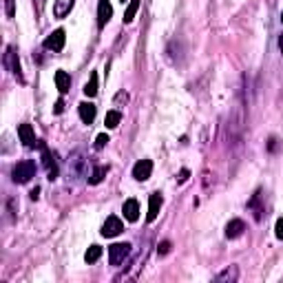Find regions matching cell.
I'll return each instance as SVG.
<instances>
[{
    "label": "cell",
    "instance_id": "obj_5",
    "mask_svg": "<svg viewBox=\"0 0 283 283\" xmlns=\"http://www.w3.org/2000/svg\"><path fill=\"white\" fill-rule=\"evenodd\" d=\"M64 42H66V36H64V29H55L53 33H49L47 38H44V49H49V51H62L64 49Z\"/></svg>",
    "mask_w": 283,
    "mask_h": 283
},
{
    "label": "cell",
    "instance_id": "obj_14",
    "mask_svg": "<svg viewBox=\"0 0 283 283\" xmlns=\"http://www.w3.org/2000/svg\"><path fill=\"white\" fill-rule=\"evenodd\" d=\"M243 230H246V224H243L241 219H232V221H228V226H226V237H228V239H239L243 235Z\"/></svg>",
    "mask_w": 283,
    "mask_h": 283
},
{
    "label": "cell",
    "instance_id": "obj_13",
    "mask_svg": "<svg viewBox=\"0 0 283 283\" xmlns=\"http://www.w3.org/2000/svg\"><path fill=\"white\" fill-rule=\"evenodd\" d=\"M122 213H124V217L129 221L140 219V204H137V199H126L124 206H122Z\"/></svg>",
    "mask_w": 283,
    "mask_h": 283
},
{
    "label": "cell",
    "instance_id": "obj_9",
    "mask_svg": "<svg viewBox=\"0 0 283 283\" xmlns=\"http://www.w3.org/2000/svg\"><path fill=\"white\" fill-rule=\"evenodd\" d=\"M113 16V7H111L109 0H98V27H107V22Z\"/></svg>",
    "mask_w": 283,
    "mask_h": 283
},
{
    "label": "cell",
    "instance_id": "obj_17",
    "mask_svg": "<svg viewBox=\"0 0 283 283\" xmlns=\"http://www.w3.org/2000/svg\"><path fill=\"white\" fill-rule=\"evenodd\" d=\"M77 113H80V120L84 122V124H91V122L96 120V104L82 102L80 107H77Z\"/></svg>",
    "mask_w": 283,
    "mask_h": 283
},
{
    "label": "cell",
    "instance_id": "obj_10",
    "mask_svg": "<svg viewBox=\"0 0 283 283\" xmlns=\"http://www.w3.org/2000/svg\"><path fill=\"white\" fill-rule=\"evenodd\" d=\"M261 199H263V193L257 191V193H254V195L250 197V202H248V210H252V213H254V219H257V221H261V219H263V213H265V206L261 204Z\"/></svg>",
    "mask_w": 283,
    "mask_h": 283
},
{
    "label": "cell",
    "instance_id": "obj_2",
    "mask_svg": "<svg viewBox=\"0 0 283 283\" xmlns=\"http://www.w3.org/2000/svg\"><path fill=\"white\" fill-rule=\"evenodd\" d=\"M3 64L7 66V71L14 73V77H18L20 82H25V77H22V69H20V60H18V51H16V47H7V51H5V58H3Z\"/></svg>",
    "mask_w": 283,
    "mask_h": 283
},
{
    "label": "cell",
    "instance_id": "obj_24",
    "mask_svg": "<svg viewBox=\"0 0 283 283\" xmlns=\"http://www.w3.org/2000/svg\"><path fill=\"white\" fill-rule=\"evenodd\" d=\"M107 144H109V135H107V133H100V135L96 137V148H98V151H102Z\"/></svg>",
    "mask_w": 283,
    "mask_h": 283
},
{
    "label": "cell",
    "instance_id": "obj_34",
    "mask_svg": "<svg viewBox=\"0 0 283 283\" xmlns=\"http://www.w3.org/2000/svg\"><path fill=\"white\" fill-rule=\"evenodd\" d=\"M120 3H122V5H124V3H131V0H120Z\"/></svg>",
    "mask_w": 283,
    "mask_h": 283
},
{
    "label": "cell",
    "instance_id": "obj_32",
    "mask_svg": "<svg viewBox=\"0 0 283 283\" xmlns=\"http://www.w3.org/2000/svg\"><path fill=\"white\" fill-rule=\"evenodd\" d=\"M29 195H31V199H38V195H40V188H33Z\"/></svg>",
    "mask_w": 283,
    "mask_h": 283
},
{
    "label": "cell",
    "instance_id": "obj_12",
    "mask_svg": "<svg viewBox=\"0 0 283 283\" xmlns=\"http://www.w3.org/2000/svg\"><path fill=\"white\" fill-rule=\"evenodd\" d=\"M18 137H20V142L25 144V146H38V142H36V135H33V129H31V124H20L18 126Z\"/></svg>",
    "mask_w": 283,
    "mask_h": 283
},
{
    "label": "cell",
    "instance_id": "obj_19",
    "mask_svg": "<svg viewBox=\"0 0 283 283\" xmlns=\"http://www.w3.org/2000/svg\"><path fill=\"white\" fill-rule=\"evenodd\" d=\"M107 173H109V166H96L93 168V173L88 175V184H93V186H98L100 181L107 177Z\"/></svg>",
    "mask_w": 283,
    "mask_h": 283
},
{
    "label": "cell",
    "instance_id": "obj_16",
    "mask_svg": "<svg viewBox=\"0 0 283 283\" xmlns=\"http://www.w3.org/2000/svg\"><path fill=\"white\" fill-rule=\"evenodd\" d=\"M73 5H75V0H55L53 3V16L55 18H64V16L71 14Z\"/></svg>",
    "mask_w": 283,
    "mask_h": 283
},
{
    "label": "cell",
    "instance_id": "obj_20",
    "mask_svg": "<svg viewBox=\"0 0 283 283\" xmlns=\"http://www.w3.org/2000/svg\"><path fill=\"white\" fill-rule=\"evenodd\" d=\"M84 96L86 98L98 96V73H91V77H88V82L84 84Z\"/></svg>",
    "mask_w": 283,
    "mask_h": 283
},
{
    "label": "cell",
    "instance_id": "obj_18",
    "mask_svg": "<svg viewBox=\"0 0 283 283\" xmlns=\"http://www.w3.org/2000/svg\"><path fill=\"white\" fill-rule=\"evenodd\" d=\"M53 80H55V86H58V91L62 93V96L71 88V75L66 73V71H55Z\"/></svg>",
    "mask_w": 283,
    "mask_h": 283
},
{
    "label": "cell",
    "instance_id": "obj_29",
    "mask_svg": "<svg viewBox=\"0 0 283 283\" xmlns=\"http://www.w3.org/2000/svg\"><path fill=\"white\" fill-rule=\"evenodd\" d=\"M62 111H64V102H62V100H58V102H55L53 113H55V115H60V113H62Z\"/></svg>",
    "mask_w": 283,
    "mask_h": 283
},
{
    "label": "cell",
    "instance_id": "obj_1",
    "mask_svg": "<svg viewBox=\"0 0 283 283\" xmlns=\"http://www.w3.org/2000/svg\"><path fill=\"white\" fill-rule=\"evenodd\" d=\"M31 177H36V164H33L31 159L18 162L14 166V170H11V179H14L16 184H27Z\"/></svg>",
    "mask_w": 283,
    "mask_h": 283
},
{
    "label": "cell",
    "instance_id": "obj_35",
    "mask_svg": "<svg viewBox=\"0 0 283 283\" xmlns=\"http://www.w3.org/2000/svg\"><path fill=\"white\" fill-rule=\"evenodd\" d=\"M281 22H283V11H281Z\"/></svg>",
    "mask_w": 283,
    "mask_h": 283
},
{
    "label": "cell",
    "instance_id": "obj_25",
    "mask_svg": "<svg viewBox=\"0 0 283 283\" xmlns=\"http://www.w3.org/2000/svg\"><path fill=\"white\" fill-rule=\"evenodd\" d=\"M274 235H276V239H283V217H281V219H276Z\"/></svg>",
    "mask_w": 283,
    "mask_h": 283
},
{
    "label": "cell",
    "instance_id": "obj_3",
    "mask_svg": "<svg viewBox=\"0 0 283 283\" xmlns=\"http://www.w3.org/2000/svg\"><path fill=\"white\" fill-rule=\"evenodd\" d=\"M131 243H113V246L109 248V261L111 265H122L124 263V259L131 254Z\"/></svg>",
    "mask_w": 283,
    "mask_h": 283
},
{
    "label": "cell",
    "instance_id": "obj_30",
    "mask_svg": "<svg viewBox=\"0 0 283 283\" xmlns=\"http://www.w3.org/2000/svg\"><path fill=\"white\" fill-rule=\"evenodd\" d=\"M188 177H191V170H181V173H179V177H177V179H179V184H184V181L188 179Z\"/></svg>",
    "mask_w": 283,
    "mask_h": 283
},
{
    "label": "cell",
    "instance_id": "obj_26",
    "mask_svg": "<svg viewBox=\"0 0 283 283\" xmlns=\"http://www.w3.org/2000/svg\"><path fill=\"white\" fill-rule=\"evenodd\" d=\"M14 0H5V11H7V18H14Z\"/></svg>",
    "mask_w": 283,
    "mask_h": 283
},
{
    "label": "cell",
    "instance_id": "obj_21",
    "mask_svg": "<svg viewBox=\"0 0 283 283\" xmlns=\"http://www.w3.org/2000/svg\"><path fill=\"white\" fill-rule=\"evenodd\" d=\"M140 5H142V0H131L129 7H126V11H124V22H133L135 14L140 11Z\"/></svg>",
    "mask_w": 283,
    "mask_h": 283
},
{
    "label": "cell",
    "instance_id": "obj_11",
    "mask_svg": "<svg viewBox=\"0 0 283 283\" xmlns=\"http://www.w3.org/2000/svg\"><path fill=\"white\" fill-rule=\"evenodd\" d=\"M162 193H151V197H148V215H146V219L148 221H155L157 219V215H159V208H162Z\"/></svg>",
    "mask_w": 283,
    "mask_h": 283
},
{
    "label": "cell",
    "instance_id": "obj_23",
    "mask_svg": "<svg viewBox=\"0 0 283 283\" xmlns=\"http://www.w3.org/2000/svg\"><path fill=\"white\" fill-rule=\"evenodd\" d=\"M122 120V113L120 111H109L107 113V120H104V124H107V129H115V126L120 124Z\"/></svg>",
    "mask_w": 283,
    "mask_h": 283
},
{
    "label": "cell",
    "instance_id": "obj_27",
    "mask_svg": "<svg viewBox=\"0 0 283 283\" xmlns=\"http://www.w3.org/2000/svg\"><path fill=\"white\" fill-rule=\"evenodd\" d=\"M268 151H270V153H276V151H279V140H276V137H270V142H268Z\"/></svg>",
    "mask_w": 283,
    "mask_h": 283
},
{
    "label": "cell",
    "instance_id": "obj_31",
    "mask_svg": "<svg viewBox=\"0 0 283 283\" xmlns=\"http://www.w3.org/2000/svg\"><path fill=\"white\" fill-rule=\"evenodd\" d=\"M122 100H124V102H126V100H129V96H126V93H118V98H115V102H122Z\"/></svg>",
    "mask_w": 283,
    "mask_h": 283
},
{
    "label": "cell",
    "instance_id": "obj_4",
    "mask_svg": "<svg viewBox=\"0 0 283 283\" xmlns=\"http://www.w3.org/2000/svg\"><path fill=\"white\" fill-rule=\"evenodd\" d=\"M38 146L42 148V166L44 168H47V173H49V179H55V177H58V162H55V155L49 151L47 146H44L42 142H38Z\"/></svg>",
    "mask_w": 283,
    "mask_h": 283
},
{
    "label": "cell",
    "instance_id": "obj_33",
    "mask_svg": "<svg viewBox=\"0 0 283 283\" xmlns=\"http://www.w3.org/2000/svg\"><path fill=\"white\" fill-rule=\"evenodd\" d=\"M279 49H281V53H283V36H279Z\"/></svg>",
    "mask_w": 283,
    "mask_h": 283
},
{
    "label": "cell",
    "instance_id": "obj_15",
    "mask_svg": "<svg viewBox=\"0 0 283 283\" xmlns=\"http://www.w3.org/2000/svg\"><path fill=\"white\" fill-rule=\"evenodd\" d=\"M237 279H239V268H237V265H228V268L221 270V272L215 276L217 283H235Z\"/></svg>",
    "mask_w": 283,
    "mask_h": 283
},
{
    "label": "cell",
    "instance_id": "obj_22",
    "mask_svg": "<svg viewBox=\"0 0 283 283\" xmlns=\"http://www.w3.org/2000/svg\"><path fill=\"white\" fill-rule=\"evenodd\" d=\"M100 257H102V248H100V246H91V248H88V250L84 252V261H86V263H96Z\"/></svg>",
    "mask_w": 283,
    "mask_h": 283
},
{
    "label": "cell",
    "instance_id": "obj_6",
    "mask_svg": "<svg viewBox=\"0 0 283 283\" xmlns=\"http://www.w3.org/2000/svg\"><path fill=\"white\" fill-rule=\"evenodd\" d=\"M122 230H124V224H122V219L115 217V215H111V217L104 221V226H102V237L111 239V237H118Z\"/></svg>",
    "mask_w": 283,
    "mask_h": 283
},
{
    "label": "cell",
    "instance_id": "obj_7",
    "mask_svg": "<svg viewBox=\"0 0 283 283\" xmlns=\"http://www.w3.org/2000/svg\"><path fill=\"white\" fill-rule=\"evenodd\" d=\"M69 170H71V175L73 177H82L86 173V159H84V155H82L80 151L71 155V159H69Z\"/></svg>",
    "mask_w": 283,
    "mask_h": 283
},
{
    "label": "cell",
    "instance_id": "obj_8",
    "mask_svg": "<svg viewBox=\"0 0 283 283\" xmlns=\"http://www.w3.org/2000/svg\"><path fill=\"white\" fill-rule=\"evenodd\" d=\"M153 173V162L151 159H140L135 166H133V177H135L137 181H146L148 177Z\"/></svg>",
    "mask_w": 283,
    "mask_h": 283
},
{
    "label": "cell",
    "instance_id": "obj_28",
    "mask_svg": "<svg viewBox=\"0 0 283 283\" xmlns=\"http://www.w3.org/2000/svg\"><path fill=\"white\" fill-rule=\"evenodd\" d=\"M157 252H159V254H168V252H170V241H162V243H159Z\"/></svg>",
    "mask_w": 283,
    "mask_h": 283
}]
</instances>
